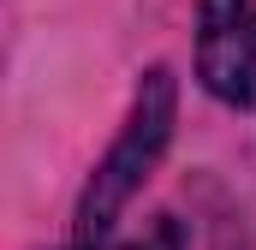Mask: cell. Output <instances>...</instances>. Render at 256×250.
<instances>
[{"mask_svg": "<svg viewBox=\"0 0 256 250\" xmlns=\"http://www.w3.org/2000/svg\"><path fill=\"white\" fill-rule=\"evenodd\" d=\"M72 250H179V232L173 226H161V232H149V238H131V244H72Z\"/></svg>", "mask_w": 256, "mask_h": 250, "instance_id": "3", "label": "cell"}, {"mask_svg": "<svg viewBox=\"0 0 256 250\" xmlns=\"http://www.w3.org/2000/svg\"><path fill=\"white\" fill-rule=\"evenodd\" d=\"M196 78L208 84V96H220L232 108L256 102V0H202Z\"/></svg>", "mask_w": 256, "mask_h": 250, "instance_id": "2", "label": "cell"}, {"mask_svg": "<svg viewBox=\"0 0 256 250\" xmlns=\"http://www.w3.org/2000/svg\"><path fill=\"white\" fill-rule=\"evenodd\" d=\"M167 137H173V72L155 66L143 78L137 102H131V120L120 131V143L108 149V161L90 173V185L78 196V244H102L108 238V226L120 220V208L137 196V185L149 179V167L161 161Z\"/></svg>", "mask_w": 256, "mask_h": 250, "instance_id": "1", "label": "cell"}]
</instances>
